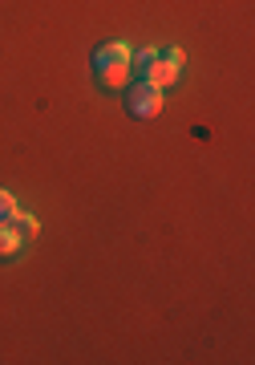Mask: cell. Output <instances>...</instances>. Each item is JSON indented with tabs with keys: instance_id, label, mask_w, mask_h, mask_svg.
<instances>
[{
	"instance_id": "cell-1",
	"label": "cell",
	"mask_w": 255,
	"mask_h": 365,
	"mask_svg": "<svg viewBox=\"0 0 255 365\" xmlns=\"http://www.w3.org/2000/svg\"><path fill=\"white\" fill-rule=\"evenodd\" d=\"M134 49L126 41H105L102 49L93 53V73L102 81L105 90H126L130 86V73H134Z\"/></svg>"
},
{
	"instance_id": "cell-2",
	"label": "cell",
	"mask_w": 255,
	"mask_h": 365,
	"mask_svg": "<svg viewBox=\"0 0 255 365\" xmlns=\"http://www.w3.org/2000/svg\"><path fill=\"white\" fill-rule=\"evenodd\" d=\"M182 61H187L182 49H158V57L142 69V81H150V86H158V90H170V86L179 81V73H182Z\"/></svg>"
},
{
	"instance_id": "cell-3",
	"label": "cell",
	"mask_w": 255,
	"mask_h": 365,
	"mask_svg": "<svg viewBox=\"0 0 255 365\" xmlns=\"http://www.w3.org/2000/svg\"><path fill=\"white\" fill-rule=\"evenodd\" d=\"M162 106H166V90H158V86H150V81H138V86L126 93V110L134 118H158Z\"/></svg>"
},
{
	"instance_id": "cell-4",
	"label": "cell",
	"mask_w": 255,
	"mask_h": 365,
	"mask_svg": "<svg viewBox=\"0 0 255 365\" xmlns=\"http://www.w3.org/2000/svg\"><path fill=\"white\" fill-rule=\"evenodd\" d=\"M25 244H28V240H25L21 232H16V227H13L9 220L0 223V260H13V256H16L21 248H25Z\"/></svg>"
},
{
	"instance_id": "cell-5",
	"label": "cell",
	"mask_w": 255,
	"mask_h": 365,
	"mask_svg": "<svg viewBox=\"0 0 255 365\" xmlns=\"http://www.w3.org/2000/svg\"><path fill=\"white\" fill-rule=\"evenodd\" d=\"M9 223H13V227H16L21 235H25V240H37V235H41V223H37V215H28V211H16V215H13Z\"/></svg>"
},
{
	"instance_id": "cell-6",
	"label": "cell",
	"mask_w": 255,
	"mask_h": 365,
	"mask_svg": "<svg viewBox=\"0 0 255 365\" xmlns=\"http://www.w3.org/2000/svg\"><path fill=\"white\" fill-rule=\"evenodd\" d=\"M16 211H21V207H16V195H13V191H4V187H0V223H4V220H13Z\"/></svg>"
},
{
	"instance_id": "cell-7",
	"label": "cell",
	"mask_w": 255,
	"mask_h": 365,
	"mask_svg": "<svg viewBox=\"0 0 255 365\" xmlns=\"http://www.w3.org/2000/svg\"><path fill=\"white\" fill-rule=\"evenodd\" d=\"M154 57H158V49H154V45H142V49H134V57H130V61H134V69H146Z\"/></svg>"
}]
</instances>
